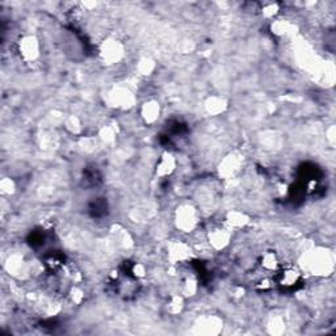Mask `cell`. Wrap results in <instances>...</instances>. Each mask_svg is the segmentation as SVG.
<instances>
[{
  "instance_id": "1",
  "label": "cell",
  "mask_w": 336,
  "mask_h": 336,
  "mask_svg": "<svg viewBox=\"0 0 336 336\" xmlns=\"http://www.w3.org/2000/svg\"><path fill=\"white\" fill-rule=\"evenodd\" d=\"M20 53L25 59H35L38 56V43L33 37H26L20 42Z\"/></svg>"
},
{
  "instance_id": "2",
  "label": "cell",
  "mask_w": 336,
  "mask_h": 336,
  "mask_svg": "<svg viewBox=\"0 0 336 336\" xmlns=\"http://www.w3.org/2000/svg\"><path fill=\"white\" fill-rule=\"evenodd\" d=\"M177 222H179V226L184 230L193 228L196 224V213L193 209H190L189 206L183 207L180 214H177Z\"/></svg>"
},
{
  "instance_id": "3",
  "label": "cell",
  "mask_w": 336,
  "mask_h": 336,
  "mask_svg": "<svg viewBox=\"0 0 336 336\" xmlns=\"http://www.w3.org/2000/svg\"><path fill=\"white\" fill-rule=\"evenodd\" d=\"M189 247L183 244V243H176V244H173V246H171V250H169V259H171L172 261H175V263H177V261H179V263L186 261L187 259L189 258Z\"/></svg>"
},
{
  "instance_id": "4",
  "label": "cell",
  "mask_w": 336,
  "mask_h": 336,
  "mask_svg": "<svg viewBox=\"0 0 336 336\" xmlns=\"http://www.w3.org/2000/svg\"><path fill=\"white\" fill-rule=\"evenodd\" d=\"M299 281V273L297 271H294L292 268L289 269H284L280 275V284L284 285L285 288H293L297 285Z\"/></svg>"
},
{
  "instance_id": "5",
  "label": "cell",
  "mask_w": 336,
  "mask_h": 336,
  "mask_svg": "<svg viewBox=\"0 0 336 336\" xmlns=\"http://www.w3.org/2000/svg\"><path fill=\"white\" fill-rule=\"evenodd\" d=\"M175 167V160L169 154H166L160 158L159 163L156 166V172L159 173L160 176H166L168 173H171Z\"/></svg>"
},
{
  "instance_id": "6",
  "label": "cell",
  "mask_w": 336,
  "mask_h": 336,
  "mask_svg": "<svg viewBox=\"0 0 336 336\" xmlns=\"http://www.w3.org/2000/svg\"><path fill=\"white\" fill-rule=\"evenodd\" d=\"M228 237H230V235H228V233L226 230H221V228H218V230H214V231L211 233V235H209V241H210L211 244L216 247V248H222V247H224L227 244Z\"/></svg>"
},
{
  "instance_id": "7",
  "label": "cell",
  "mask_w": 336,
  "mask_h": 336,
  "mask_svg": "<svg viewBox=\"0 0 336 336\" xmlns=\"http://www.w3.org/2000/svg\"><path fill=\"white\" fill-rule=\"evenodd\" d=\"M143 117L147 122H154L159 117V104L150 101L143 107Z\"/></svg>"
},
{
  "instance_id": "8",
  "label": "cell",
  "mask_w": 336,
  "mask_h": 336,
  "mask_svg": "<svg viewBox=\"0 0 336 336\" xmlns=\"http://www.w3.org/2000/svg\"><path fill=\"white\" fill-rule=\"evenodd\" d=\"M103 56H104V59H108V60H111V62H112V60L118 59L121 56V48L118 46V43L112 42V43H108V45H105L103 50Z\"/></svg>"
},
{
  "instance_id": "9",
  "label": "cell",
  "mask_w": 336,
  "mask_h": 336,
  "mask_svg": "<svg viewBox=\"0 0 336 336\" xmlns=\"http://www.w3.org/2000/svg\"><path fill=\"white\" fill-rule=\"evenodd\" d=\"M261 265L265 271H272V269H276L277 267V258L276 255L273 252H268L263 256V260H261Z\"/></svg>"
}]
</instances>
